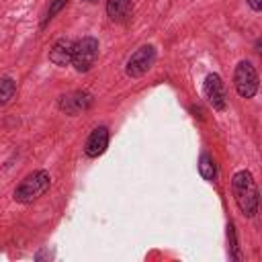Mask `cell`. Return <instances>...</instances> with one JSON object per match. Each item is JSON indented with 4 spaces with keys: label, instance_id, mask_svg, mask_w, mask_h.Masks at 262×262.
I'll use <instances>...</instances> for the list:
<instances>
[{
    "label": "cell",
    "instance_id": "obj_1",
    "mask_svg": "<svg viewBox=\"0 0 262 262\" xmlns=\"http://www.w3.org/2000/svg\"><path fill=\"white\" fill-rule=\"evenodd\" d=\"M231 192L244 217H254L258 211V186L248 170H239L231 178Z\"/></svg>",
    "mask_w": 262,
    "mask_h": 262
},
{
    "label": "cell",
    "instance_id": "obj_2",
    "mask_svg": "<svg viewBox=\"0 0 262 262\" xmlns=\"http://www.w3.org/2000/svg\"><path fill=\"white\" fill-rule=\"evenodd\" d=\"M49 184H51V176L49 172L45 170H35L31 174H27L20 184L14 188V201L23 203V205H29L33 201H37L39 196H43L47 190H49Z\"/></svg>",
    "mask_w": 262,
    "mask_h": 262
},
{
    "label": "cell",
    "instance_id": "obj_3",
    "mask_svg": "<svg viewBox=\"0 0 262 262\" xmlns=\"http://www.w3.org/2000/svg\"><path fill=\"white\" fill-rule=\"evenodd\" d=\"M98 59V39L96 37H82L74 43L72 66L76 72H90Z\"/></svg>",
    "mask_w": 262,
    "mask_h": 262
},
{
    "label": "cell",
    "instance_id": "obj_4",
    "mask_svg": "<svg viewBox=\"0 0 262 262\" xmlns=\"http://www.w3.org/2000/svg\"><path fill=\"white\" fill-rule=\"evenodd\" d=\"M233 86H235V92L242 96V98H252L256 92H258V72L256 68L242 59L237 66H235V72H233Z\"/></svg>",
    "mask_w": 262,
    "mask_h": 262
},
{
    "label": "cell",
    "instance_id": "obj_5",
    "mask_svg": "<svg viewBox=\"0 0 262 262\" xmlns=\"http://www.w3.org/2000/svg\"><path fill=\"white\" fill-rule=\"evenodd\" d=\"M156 61V47L154 45H141L137 51L131 53V57L127 59V66H125V72L127 76L131 78H139L143 76Z\"/></svg>",
    "mask_w": 262,
    "mask_h": 262
},
{
    "label": "cell",
    "instance_id": "obj_6",
    "mask_svg": "<svg viewBox=\"0 0 262 262\" xmlns=\"http://www.w3.org/2000/svg\"><path fill=\"white\" fill-rule=\"evenodd\" d=\"M203 92H205V98L211 102V106L215 111H223L225 108V86H223V80L219 74H209L205 78V84H203Z\"/></svg>",
    "mask_w": 262,
    "mask_h": 262
},
{
    "label": "cell",
    "instance_id": "obj_7",
    "mask_svg": "<svg viewBox=\"0 0 262 262\" xmlns=\"http://www.w3.org/2000/svg\"><path fill=\"white\" fill-rule=\"evenodd\" d=\"M92 104V96L86 90H74L59 98V108L66 115H80Z\"/></svg>",
    "mask_w": 262,
    "mask_h": 262
},
{
    "label": "cell",
    "instance_id": "obj_8",
    "mask_svg": "<svg viewBox=\"0 0 262 262\" xmlns=\"http://www.w3.org/2000/svg\"><path fill=\"white\" fill-rule=\"evenodd\" d=\"M74 43H76V41H72V39H68V37L57 39V41L53 43V47L49 49V61H51V63H55V66H59V68L68 66V63H72Z\"/></svg>",
    "mask_w": 262,
    "mask_h": 262
},
{
    "label": "cell",
    "instance_id": "obj_9",
    "mask_svg": "<svg viewBox=\"0 0 262 262\" xmlns=\"http://www.w3.org/2000/svg\"><path fill=\"white\" fill-rule=\"evenodd\" d=\"M106 145H108V129H106V127H96V129L88 135V139H86L84 154H86L88 158H98V156L104 154Z\"/></svg>",
    "mask_w": 262,
    "mask_h": 262
},
{
    "label": "cell",
    "instance_id": "obj_10",
    "mask_svg": "<svg viewBox=\"0 0 262 262\" xmlns=\"http://www.w3.org/2000/svg\"><path fill=\"white\" fill-rule=\"evenodd\" d=\"M131 0H106V14L115 23H123L131 14Z\"/></svg>",
    "mask_w": 262,
    "mask_h": 262
},
{
    "label": "cell",
    "instance_id": "obj_11",
    "mask_svg": "<svg viewBox=\"0 0 262 262\" xmlns=\"http://www.w3.org/2000/svg\"><path fill=\"white\" fill-rule=\"evenodd\" d=\"M199 172H201V176H203L205 180H209V182L215 180V176H217V164H215V160H213L211 154H201Z\"/></svg>",
    "mask_w": 262,
    "mask_h": 262
},
{
    "label": "cell",
    "instance_id": "obj_12",
    "mask_svg": "<svg viewBox=\"0 0 262 262\" xmlns=\"http://www.w3.org/2000/svg\"><path fill=\"white\" fill-rule=\"evenodd\" d=\"M16 94V82L12 78H0V106L8 104Z\"/></svg>",
    "mask_w": 262,
    "mask_h": 262
},
{
    "label": "cell",
    "instance_id": "obj_13",
    "mask_svg": "<svg viewBox=\"0 0 262 262\" xmlns=\"http://www.w3.org/2000/svg\"><path fill=\"white\" fill-rule=\"evenodd\" d=\"M68 2H70V0H51V2H49V8H47L45 23H47V20H51V18H53L57 12H61V10L66 8V4H68Z\"/></svg>",
    "mask_w": 262,
    "mask_h": 262
},
{
    "label": "cell",
    "instance_id": "obj_14",
    "mask_svg": "<svg viewBox=\"0 0 262 262\" xmlns=\"http://www.w3.org/2000/svg\"><path fill=\"white\" fill-rule=\"evenodd\" d=\"M248 4H250V8L254 12H260L262 10V0H248Z\"/></svg>",
    "mask_w": 262,
    "mask_h": 262
},
{
    "label": "cell",
    "instance_id": "obj_15",
    "mask_svg": "<svg viewBox=\"0 0 262 262\" xmlns=\"http://www.w3.org/2000/svg\"><path fill=\"white\" fill-rule=\"evenodd\" d=\"M86 2H96V0H86Z\"/></svg>",
    "mask_w": 262,
    "mask_h": 262
}]
</instances>
